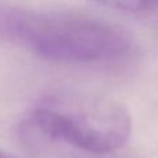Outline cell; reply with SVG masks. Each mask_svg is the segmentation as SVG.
<instances>
[{"mask_svg":"<svg viewBox=\"0 0 158 158\" xmlns=\"http://www.w3.org/2000/svg\"><path fill=\"white\" fill-rule=\"evenodd\" d=\"M0 39L57 63L90 64L122 58L133 39L125 28L74 13L43 11L0 0Z\"/></svg>","mask_w":158,"mask_h":158,"instance_id":"obj_1","label":"cell"},{"mask_svg":"<svg viewBox=\"0 0 158 158\" xmlns=\"http://www.w3.org/2000/svg\"><path fill=\"white\" fill-rule=\"evenodd\" d=\"M28 126L43 137L90 154H111L132 133L129 111L119 101L92 92L56 90L31 108Z\"/></svg>","mask_w":158,"mask_h":158,"instance_id":"obj_2","label":"cell"},{"mask_svg":"<svg viewBox=\"0 0 158 158\" xmlns=\"http://www.w3.org/2000/svg\"><path fill=\"white\" fill-rule=\"evenodd\" d=\"M101 4L125 13H137L147 7L150 0H97Z\"/></svg>","mask_w":158,"mask_h":158,"instance_id":"obj_3","label":"cell"},{"mask_svg":"<svg viewBox=\"0 0 158 158\" xmlns=\"http://www.w3.org/2000/svg\"><path fill=\"white\" fill-rule=\"evenodd\" d=\"M0 158H15V157H13L11 154H8V153H6V151L0 150Z\"/></svg>","mask_w":158,"mask_h":158,"instance_id":"obj_4","label":"cell"}]
</instances>
